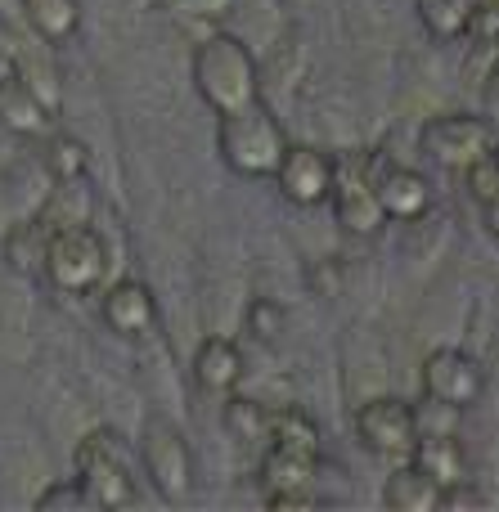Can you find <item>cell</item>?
<instances>
[{
    "mask_svg": "<svg viewBox=\"0 0 499 512\" xmlns=\"http://www.w3.org/2000/svg\"><path fill=\"white\" fill-rule=\"evenodd\" d=\"M194 86L212 113H234L261 99V72L252 50L230 32H207L194 45Z\"/></svg>",
    "mask_w": 499,
    "mask_h": 512,
    "instance_id": "1",
    "label": "cell"
},
{
    "mask_svg": "<svg viewBox=\"0 0 499 512\" xmlns=\"http://www.w3.org/2000/svg\"><path fill=\"white\" fill-rule=\"evenodd\" d=\"M216 149H221L230 171L261 180V176H275L279 158H284V149H288V135H284V126H279V117L257 99V104H248V108L221 113Z\"/></svg>",
    "mask_w": 499,
    "mask_h": 512,
    "instance_id": "2",
    "label": "cell"
},
{
    "mask_svg": "<svg viewBox=\"0 0 499 512\" xmlns=\"http://www.w3.org/2000/svg\"><path fill=\"white\" fill-rule=\"evenodd\" d=\"M41 274L68 297L81 292H95L108 274V243L95 225H68V230H54L41 256Z\"/></svg>",
    "mask_w": 499,
    "mask_h": 512,
    "instance_id": "3",
    "label": "cell"
},
{
    "mask_svg": "<svg viewBox=\"0 0 499 512\" xmlns=\"http://www.w3.org/2000/svg\"><path fill=\"white\" fill-rule=\"evenodd\" d=\"M72 459H77V486L86 495V508H131L140 499L122 454H117L113 432H104V427L86 432Z\"/></svg>",
    "mask_w": 499,
    "mask_h": 512,
    "instance_id": "4",
    "label": "cell"
},
{
    "mask_svg": "<svg viewBox=\"0 0 499 512\" xmlns=\"http://www.w3.org/2000/svg\"><path fill=\"white\" fill-rule=\"evenodd\" d=\"M333 216L347 234H378L383 230V207L374 194V153H342L333 158Z\"/></svg>",
    "mask_w": 499,
    "mask_h": 512,
    "instance_id": "5",
    "label": "cell"
},
{
    "mask_svg": "<svg viewBox=\"0 0 499 512\" xmlns=\"http://www.w3.org/2000/svg\"><path fill=\"white\" fill-rule=\"evenodd\" d=\"M356 436L374 459L383 463H410L414 445H419V427H414V405L401 396H374L356 409Z\"/></svg>",
    "mask_w": 499,
    "mask_h": 512,
    "instance_id": "6",
    "label": "cell"
},
{
    "mask_svg": "<svg viewBox=\"0 0 499 512\" xmlns=\"http://www.w3.org/2000/svg\"><path fill=\"white\" fill-rule=\"evenodd\" d=\"M419 144L432 162H441V167H450V171H464V167H473L477 158L495 153V131L486 117L446 113V117H432V122L423 126Z\"/></svg>",
    "mask_w": 499,
    "mask_h": 512,
    "instance_id": "7",
    "label": "cell"
},
{
    "mask_svg": "<svg viewBox=\"0 0 499 512\" xmlns=\"http://www.w3.org/2000/svg\"><path fill=\"white\" fill-rule=\"evenodd\" d=\"M144 463H149V477L158 486V495L167 504H185L189 490H194V463H189L185 436L171 423H162V418H153L144 427Z\"/></svg>",
    "mask_w": 499,
    "mask_h": 512,
    "instance_id": "8",
    "label": "cell"
},
{
    "mask_svg": "<svg viewBox=\"0 0 499 512\" xmlns=\"http://www.w3.org/2000/svg\"><path fill=\"white\" fill-rule=\"evenodd\" d=\"M320 481V454H297L270 445L261 459V499L270 508H311Z\"/></svg>",
    "mask_w": 499,
    "mask_h": 512,
    "instance_id": "9",
    "label": "cell"
},
{
    "mask_svg": "<svg viewBox=\"0 0 499 512\" xmlns=\"http://www.w3.org/2000/svg\"><path fill=\"white\" fill-rule=\"evenodd\" d=\"M482 391H486V373L468 351L441 346V351H432L428 360H423V396L468 409L482 400Z\"/></svg>",
    "mask_w": 499,
    "mask_h": 512,
    "instance_id": "10",
    "label": "cell"
},
{
    "mask_svg": "<svg viewBox=\"0 0 499 512\" xmlns=\"http://www.w3.org/2000/svg\"><path fill=\"white\" fill-rule=\"evenodd\" d=\"M275 185L288 203L297 207H320L329 203V185H333V158L311 144H288L284 158L275 167Z\"/></svg>",
    "mask_w": 499,
    "mask_h": 512,
    "instance_id": "11",
    "label": "cell"
},
{
    "mask_svg": "<svg viewBox=\"0 0 499 512\" xmlns=\"http://www.w3.org/2000/svg\"><path fill=\"white\" fill-rule=\"evenodd\" d=\"M54 122V104L36 90V81L23 68L0 72V131L23 135V140H41Z\"/></svg>",
    "mask_w": 499,
    "mask_h": 512,
    "instance_id": "12",
    "label": "cell"
},
{
    "mask_svg": "<svg viewBox=\"0 0 499 512\" xmlns=\"http://www.w3.org/2000/svg\"><path fill=\"white\" fill-rule=\"evenodd\" d=\"M374 194L387 221H419L432 207V185L414 167L401 162H378L374 158Z\"/></svg>",
    "mask_w": 499,
    "mask_h": 512,
    "instance_id": "13",
    "label": "cell"
},
{
    "mask_svg": "<svg viewBox=\"0 0 499 512\" xmlns=\"http://www.w3.org/2000/svg\"><path fill=\"white\" fill-rule=\"evenodd\" d=\"M99 315H104V324L113 328L117 337H131V342H140V337H149L153 324H158V301H153L149 283L122 279V283H113V288L104 292V301H99Z\"/></svg>",
    "mask_w": 499,
    "mask_h": 512,
    "instance_id": "14",
    "label": "cell"
},
{
    "mask_svg": "<svg viewBox=\"0 0 499 512\" xmlns=\"http://www.w3.org/2000/svg\"><path fill=\"white\" fill-rule=\"evenodd\" d=\"M194 378H198V387L212 391V396H230V391L243 382L239 342H230V337H207V342L194 351Z\"/></svg>",
    "mask_w": 499,
    "mask_h": 512,
    "instance_id": "15",
    "label": "cell"
},
{
    "mask_svg": "<svg viewBox=\"0 0 499 512\" xmlns=\"http://www.w3.org/2000/svg\"><path fill=\"white\" fill-rule=\"evenodd\" d=\"M410 463H414V468H419L437 490L468 481V454H464V445H459V436H419V445H414Z\"/></svg>",
    "mask_w": 499,
    "mask_h": 512,
    "instance_id": "16",
    "label": "cell"
},
{
    "mask_svg": "<svg viewBox=\"0 0 499 512\" xmlns=\"http://www.w3.org/2000/svg\"><path fill=\"white\" fill-rule=\"evenodd\" d=\"M437 499H441V490L432 486L414 463H392V472H387V481H383V508H392V512H432Z\"/></svg>",
    "mask_w": 499,
    "mask_h": 512,
    "instance_id": "17",
    "label": "cell"
},
{
    "mask_svg": "<svg viewBox=\"0 0 499 512\" xmlns=\"http://www.w3.org/2000/svg\"><path fill=\"white\" fill-rule=\"evenodd\" d=\"M23 14L32 23V32L50 45H63L77 36L81 27V5L77 0H23Z\"/></svg>",
    "mask_w": 499,
    "mask_h": 512,
    "instance_id": "18",
    "label": "cell"
},
{
    "mask_svg": "<svg viewBox=\"0 0 499 512\" xmlns=\"http://www.w3.org/2000/svg\"><path fill=\"white\" fill-rule=\"evenodd\" d=\"M90 189L81 185V180H59V189L50 194V203L36 212V221L45 225V230H68V225H86L90 221Z\"/></svg>",
    "mask_w": 499,
    "mask_h": 512,
    "instance_id": "19",
    "label": "cell"
},
{
    "mask_svg": "<svg viewBox=\"0 0 499 512\" xmlns=\"http://www.w3.org/2000/svg\"><path fill=\"white\" fill-rule=\"evenodd\" d=\"M270 445L297 454H320V427L306 409H270Z\"/></svg>",
    "mask_w": 499,
    "mask_h": 512,
    "instance_id": "20",
    "label": "cell"
},
{
    "mask_svg": "<svg viewBox=\"0 0 499 512\" xmlns=\"http://www.w3.org/2000/svg\"><path fill=\"white\" fill-rule=\"evenodd\" d=\"M225 432L243 445V450H257V445H270V409L257 405V400H243L230 391L225 400Z\"/></svg>",
    "mask_w": 499,
    "mask_h": 512,
    "instance_id": "21",
    "label": "cell"
},
{
    "mask_svg": "<svg viewBox=\"0 0 499 512\" xmlns=\"http://www.w3.org/2000/svg\"><path fill=\"white\" fill-rule=\"evenodd\" d=\"M419 23L428 27V36L437 41H459L468 27V14H473V0H419Z\"/></svg>",
    "mask_w": 499,
    "mask_h": 512,
    "instance_id": "22",
    "label": "cell"
},
{
    "mask_svg": "<svg viewBox=\"0 0 499 512\" xmlns=\"http://www.w3.org/2000/svg\"><path fill=\"white\" fill-rule=\"evenodd\" d=\"M45 243H50V230L41 221H23L18 230H9L5 239V256L18 274H41V256H45Z\"/></svg>",
    "mask_w": 499,
    "mask_h": 512,
    "instance_id": "23",
    "label": "cell"
},
{
    "mask_svg": "<svg viewBox=\"0 0 499 512\" xmlns=\"http://www.w3.org/2000/svg\"><path fill=\"white\" fill-rule=\"evenodd\" d=\"M459 418H464V409L459 405H446V400H414V427H419V436H459Z\"/></svg>",
    "mask_w": 499,
    "mask_h": 512,
    "instance_id": "24",
    "label": "cell"
},
{
    "mask_svg": "<svg viewBox=\"0 0 499 512\" xmlns=\"http://www.w3.org/2000/svg\"><path fill=\"white\" fill-rule=\"evenodd\" d=\"M45 162H50V176L54 180H81V176H86V144L72 140V135H54Z\"/></svg>",
    "mask_w": 499,
    "mask_h": 512,
    "instance_id": "25",
    "label": "cell"
},
{
    "mask_svg": "<svg viewBox=\"0 0 499 512\" xmlns=\"http://www.w3.org/2000/svg\"><path fill=\"white\" fill-rule=\"evenodd\" d=\"M162 5L185 27H212L221 14H230V0H162Z\"/></svg>",
    "mask_w": 499,
    "mask_h": 512,
    "instance_id": "26",
    "label": "cell"
},
{
    "mask_svg": "<svg viewBox=\"0 0 499 512\" xmlns=\"http://www.w3.org/2000/svg\"><path fill=\"white\" fill-rule=\"evenodd\" d=\"M243 324H248V333L257 337V342H275V337L284 333V306L270 297H257L248 306V319H243Z\"/></svg>",
    "mask_w": 499,
    "mask_h": 512,
    "instance_id": "27",
    "label": "cell"
},
{
    "mask_svg": "<svg viewBox=\"0 0 499 512\" xmlns=\"http://www.w3.org/2000/svg\"><path fill=\"white\" fill-rule=\"evenodd\" d=\"M468 176V194L477 198V203H486L491 194H499V158L495 153H486V158H477L473 167H464Z\"/></svg>",
    "mask_w": 499,
    "mask_h": 512,
    "instance_id": "28",
    "label": "cell"
},
{
    "mask_svg": "<svg viewBox=\"0 0 499 512\" xmlns=\"http://www.w3.org/2000/svg\"><path fill=\"white\" fill-rule=\"evenodd\" d=\"M464 36H473L477 45H499V0L473 5V14H468Z\"/></svg>",
    "mask_w": 499,
    "mask_h": 512,
    "instance_id": "29",
    "label": "cell"
},
{
    "mask_svg": "<svg viewBox=\"0 0 499 512\" xmlns=\"http://www.w3.org/2000/svg\"><path fill=\"white\" fill-rule=\"evenodd\" d=\"M36 508L41 512H54V508H86V495H81L77 477L72 481H59V486H50L41 499H36Z\"/></svg>",
    "mask_w": 499,
    "mask_h": 512,
    "instance_id": "30",
    "label": "cell"
},
{
    "mask_svg": "<svg viewBox=\"0 0 499 512\" xmlns=\"http://www.w3.org/2000/svg\"><path fill=\"white\" fill-rule=\"evenodd\" d=\"M486 117H499V63H495L491 81H486Z\"/></svg>",
    "mask_w": 499,
    "mask_h": 512,
    "instance_id": "31",
    "label": "cell"
},
{
    "mask_svg": "<svg viewBox=\"0 0 499 512\" xmlns=\"http://www.w3.org/2000/svg\"><path fill=\"white\" fill-rule=\"evenodd\" d=\"M482 221H486V230H491L495 239H499V194H491V198L482 203Z\"/></svg>",
    "mask_w": 499,
    "mask_h": 512,
    "instance_id": "32",
    "label": "cell"
},
{
    "mask_svg": "<svg viewBox=\"0 0 499 512\" xmlns=\"http://www.w3.org/2000/svg\"><path fill=\"white\" fill-rule=\"evenodd\" d=\"M473 5H486V0H473Z\"/></svg>",
    "mask_w": 499,
    "mask_h": 512,
    "instance_id": "33",
    "label": "cell"
}]
</instances>
